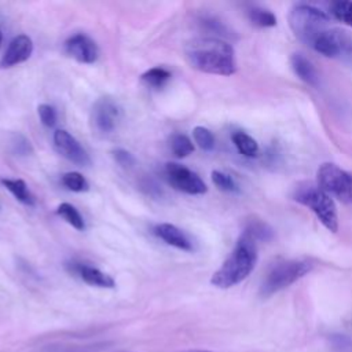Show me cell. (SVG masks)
Returning a JSON list of instances; mask_svg holds the SVG:
<instances>
[{
  "mask_svg": "<svg viewBox=\"0 0 352 352\" xmlns=\"http://www.w3.org/2000/svg\"><path fill=\"white\" fill-rule=\"evenodd\" d=\"M184 54L188 65L198 72L217 76H231L236 72L235 51L221 38H194L186 45Z\"/></svg>",
  "mask_w": 352,
  "mask_h": 352,
  "instance_id": "1",
  "label": "cell"
},
{
  "mask_svg": "<svg viewBox=\"0 0 352 352\" xmlns=\"http://www.w3.org/2000/svg\"><path fill=\"white\" fill-rule=\"evenodd\" d=\"M257 263V246L248 234L242 232L228 257L213 272L210 283L219 289H230L245 280Z\"/></svg>",
  "mask_w": 352,
  "mask_h": 352,
  "instance_id": "2",
  "label": "cell"
},
{
  "mask_svg": "<svg viewBox=\"0 0 352 352\" xmlns=\"http://www.w3.org/2000/svg\"><path fill=\"white\" fill-rule=\"evenodd\" d=\"M293 199L308 208L330 232L338 231V212L334 199L318 184L300 183L293 191Z\"/></svg>",
  "mask_w": 352,
  "mask_h": 352,
  "instance_id": "3",
  "label": "cell"
},
{
  "mask_svg": "<svg viewBox=\"0 0 352 352\" xmlns=\"http://www.w3.org/2000/svg\"><path fill=\"white\" fill-rule=\"evenodd\" d=\"M314 268V263L307 258H290L274 264L265 274L258 294L263 298H268L275 293L292 286Z\"/></svg>",
  "mask_w": 352,
  "mask_h": 352,
  "instance_id": "4",
  "label": "cell"
},
{
  "mask_svg": "<svg viewBox=\"0 0 352 352\" xmlns=\"http://www.w3.org/2000/svg\"><path fill=\"white\" fill-rule=\"evenodd\" d=\"M330 23V15L311 4H296L289 12V25L294 36L307 45Z\"/></svg>",
  "mask_w": 352,
  "mask_h": 352,
  "instance_id": "5",
  "label": "cell"
},
{
  "mask_svg": "<svg viewBox=\"0 0 352 352\" xmlns=\"http://www.w3.org/2000/svg\"><path fill=\"white\" fill-rule=\"evenodd\" d=\"M316 184L331 198L352 204V173L333 162H323L316 170Z\"/></svg>",
  "mask_w": 352,
  "mask_h": 352,
  "instance_id": "6",
  "label": "cell"
},
{
  "mask_svg": "<svg viewBox=\"0 0 352 352\" xmlns=\"http://www.w3.org/2000/svg\"><path fill=\"white\" fill-rule=\"evenodd\" d=\"M164 172L169 184L182 192L190 195H201L208 191L205 182L195 172L180 164L168 162L165 164Z\"/></svg>",
  "mask_w": 352,
  "mask_h": 352,
  "instance_id": "7",
  "label": "cell"
},
{
  "mask_svg": "<svg viewBox=\"0 0 352 352\" xmlns=\"http://www.w3.org/2000/svg\"><path fill=\"white\" fill-rule=\"evenodd\" d=\"M121 118V107L118 103L109 98H100L92 107V122L95 128L102 133H110L117 128Z\"/></svg>",
  "mask_w": 352,
  "mask_h": 352,
  "instance_id": "8",
  "label": "cell"
},
{
  "mask_svg": "<svg viewBox=\"0 0 352 352\" xmlns=\"http://www.w3.org/2000/svg\"><path fill=\"white\" fill-rule=\"evenodd\" d=\"M54 144L58 153L78 166H88L91 158L80 142L67 131L58 129L54 133Z\"/></svg>",
  "mask_w": 352,
  "mask_h": 352,
  "instance_id": "9",
  "label": "cell"
},
{
  "mask_svg": "<svg viewBox=\"0 0 352 352\" xmlns=\"http://www.w3.org/2000/svg\"><path fill=\"white\" fill-rule=\"evenodd\" d=\"M65 51L69 56L81 63H94L99 58L96 43L84 33H76L65 41Z\"/></svg>",
  "mask_w": 352,
  "mask_h": 352,
  "instance_id": "10",
  "label": "cell"
},
{
  "mask_svg": "<svg viewBox=\"0 0 352 352\" xmlns=\"http://www.w3.org/2000/svg\"><path fill=\"white\" fill-rule=\"evenodd\" d=\"M33 52V41L26 34H18L14 37L4 55L0 59V69H10L18 63H22L30 58Z\"/></svg>",
  "mask_w": 352,
  "mask_h": 352,
  "instance_id": "11",
  "label": "cell"
},
{
  "mask_svg": "<svg viewBox=\"0 0 352 352\" xmlns=\"http://www.w3.org/2000/svg\"><path fill=\"white\" fill-rule=\"evenodd\" d=\"M66 268L78 275L85 283L91 285V286H96V287H104V289H113L116 286L114 279L102 272L99 268L92 267L89 264L85 263H80V261H72L69 264H66Z\"/></svg>",
  "mask_w": 352,
  "mask_h": 352,
  "instance_id": "12",
  "label": "cell"
},
{
  "mask_svg": "<svg viewBox=\"0 0 352 352\" xmlns=\"http://www.w3.org/2000/svg\"><path fill=\"white\" fill-rule=\"evenodd\" d=\"M153 232L170 246H175V248H177L180 250H186V252L194 250L191 239L175 224L160 223L154 227Z\"/></svg>",
  "mask_w": 352,
  "mask_h": 352,
  "instance_id": "13",
  "label": "cell"
},
{
  "mask_svg": "<svg viewBox=\"0 0 352 352\" xmlns=\"http://www.w3.org/2000/svg\"><path fill=\"white\" fill-rule=\"evenodd\" d=\"M290 66L294 72V74L304 81L305 84L311 87H318L319 85V74L312 65V62L304 56L302 54H293L290 56Z\"/></svg>",
  "mask_w": 352,
  "mask_h": 352,
  "instance_id": "14",
  "label": "cell"
},
{
  "mask_svg": "<svg viewBox=\"0 0 352 352\" xmlns=\"http://www.w3.org/2000/svg\"><path fill=\"white\" fill-rule=\"evenodd\" d=\"M1 184L23 205L34 206L36 199L22 179H1Z\"/></svg>",
  "mask_w": 352,
  "mask_h": 352,
  "instance_id": "15",
  "label": "cell"
},
{
  "mask_svg": "<svg viewBox=\"0 0 352 352\" xmlns=\"http://www.w3.org/2000/svg\"><path fill=\"white\" fill-rule=\"evenodd\" d=\"M231 140H232L234 146L236 147V150L239 151V154H242L243 157L253 158V157L258 155V151H260L258 143L249 133L242 132V131H235L231 135Z\"/></svg>",
  "mask_w": 352,
  "mask_h": 352,
  "instance_id": "16",
  "label": "cell"
},
{
  "mask_svg": "<svg viewBox=\"0 0 352 352\" xmlns=\"http://www.w3.org/2000/svg\"><path fill=\"white\" fill-rule=\"evenodd\" d=\"M249 21L257 28H272L276 25L275 14L264 7L252 6L246 11Z\"/></svg>",
  "mask_w": 352,
  "mask_h": 352,
  "instance_id": "17",
  "label": "cell"
},
{
  "mask_svg": "<svg viewBox=\"0 0 352 352\" xmlns=\"http://www.w3.org/2000/svg\"><path fill=\"white\" fill-rule=\"evenodd\" d=\"M242 232L248 234L253 241H270L274 235L272 228L263 220L257 219L249 220Z\"/></svg>",
  "mask_w": 352,
  "mask_h": 352,
  "instance_id": "18",
  "label": "cell"
},
{
  "mask_svg": "<svg viewBox=\"0 0 352 352\" xmlns=\"http://www.w3.org/2000/svg\"><path fill=\"white\" fill-rule=\"evenodd\" d=\"M170 73L165 69V67H151L148 70H146L142 76L140 80L153 88H162L169 80H170Z\"/></svg>",
  "mask_w": 352,
  "mask_h": 352,
  "instance_id": "19",
  "label": "cell"
},
{
  "mask_svg": "<svg viewBox=\"0 0 352 352\" xmlns=\"http://www.w3.org/2000/svg\"><path fill=\"white\" fill-rule=\"evenodd\" d=\"M330 15L338 22L352 28V1L337 0L330 4Z\"/></svg>",
  "mask_w": 352,
  "mask_h": 352,
  "instance_id": "20",
  "label": "cell"
},
{
  "mask_svg": "<svg viewBox=\"0 0 352 352\" xmlns=\"http://www.w3.org/2000/svg\"><path fill=\"white\" fill-rule=\"evenodd\" d=\"M56 213L63 217L72 227H74L78 231H82L85 228V223L82 216L80 214V212L70 204L67 202H62L58 208H56Z\"/></svg>",
  "mask_w": 352,
  "mask_h": 352,
  "instance_id": "21",
  "label": "cell"
},
{
  "mask_svg": "<svg viewBox=\"0 0 352 352\" xmlns=\"http://www.w3.org/2000/svg\"><path fill=\"white\" fill-rule=\"evenodd\" d=\"M170 150L177 158H184L194 151V144L191 139L184 133H175L170 138Z\"/></svg>",
  "mask_w": 352,
  "mask_h": 352,
  "instance_id": "22",
  "label": "cell"
},
{
  "mask_svg": "<svg viewBox=\"0 0 352 352\" xmlns=\"http://www.w3.org/2000/svg\"><path fill=\"white\" fill-rule=\"evenodd\" d=\"M62 184L74 192H85L89 190V184L87 179L78 172H66L62 176Z\"/></svg>",
  "mask_w": 352,
  "mask_h": 352,
  "instance_id": "23",
  "label": "cell"
},
{
  "mask_svg": "<svg viewBox=\"0 0 352 352\" xmlns=\"http://www.w3.org/2000/svg\"><path fill=\"white\" fill-rule=\"evenodd\" d=\"M210 177H212L213 184L217 188H220L221 191H226V192H238L239 191L236 182L228 173H224L221 170H212Z\"/></svg>",
  "mask_w": 352,
  "mask_h": 352,
  "instance_id": "24",
  "label": "cell"
},
{
  "mask_svg": "<svg viewBox=\"0 0 352 352\" xmlns=\"http://www.w3.org/2000/svg\"><path fill=\"white\" fill-rule=\"evenodd\" d=\"M194 142L205 151H210L214 148V136L213 133L205 126H195L192 129Z\"/></svg>",
  "mask_w": 352,
  "mask_h": 352,
  "instance_id": "25",
  "label": "cell"
},
{
  "mask_svg": "<svg viewBox=\"0 0 352 352\" xmlns=\"http://www.w3.org/2000/svg\"><path fill=\"white\" fill-rule=\"evenodd\" d=\"M10 144H11V150L15 155L25 157V155L32 154V151H33L30 142L22 133H18V132L11 135Z\"/></svg>",
  "mask_w": 352,
  "mask_h": 352,
  "instance_id": "26",
  "label": "cell"
},
{
  "mask_svg": "<svg viewBox=\"0 0 352 352\" xmlns=\"http://www.w3.org/2000/svg\"><path fill=\"white\" fill-rule=\"evenodd\" d=\"M199 23L209 32L214 33V34H219V36H231L230 34V29L221 22L219 21L217 18L214 16H210V15H205V16H201L199 18Z\"/></svg>",
  "mask_w": 352,
  "mask_h": 352,
  "instance_id": "27",
  "label": "cell"
},
{
  "mask_svg": "<svg viewBox=\"0 0 352 352\" xmlns=\"http://www.w3.org/2000/svg\"><path fill=\"white\" fill-rule=\"evenodd\" d=\"M37 111H38L40 121H41V124L44 126L51 128V126H54L56 124V111H55V109L51 104L41 103V104H38Z\"/></svg>",
  "mask_w": 352,
  "mask_h": 352,
  "instance_id": "28",
  "label": "cell"
},
{
  "mask_svg": "<svg viewBox=\"0 0 352 352\" xmlns=\"http://www.w3.org/2000/svg\"><path fill=\"white\" fill-rule=\"evenodd\" d=\"M111 157L114 158V161L122 166V168H131L135 165L136 160L135 157L125 148H121V147H117V148H113L111 150Z\"/></svg>",
  "mask_w": 352,
  "mask_h": 352,
  "instance_id": "29",
  "label": "cell"
},
{
  "mask_svg": "<svg viewBox=\"0 0 352 352\" xmlns=\"http://www.w3.org/2000/svg\"><path fill=\"white\" fill-rule=\"evenodd\" d=\"M186 352H212V351H186Z\"/></svg>",
  "mask_w": 352,
  "mask_h": 352,
  "instance_id": "30",
  "label": "cell"
},
{
  "mask_svg": "<svg viewBox=\"0 0 352 352\" xmlns=\"http://www.w3.org/2000/svg\"><path fill=\"white\" fill-rule=\"evenodd\" d=\"M1 41H3V34H1V32H0V45H1Z\"/></svg>",
  "mask_w": 352,
  "mask_h": 352,
  "instance_id": "31",
  "label": "cell"
}]
</instances>
